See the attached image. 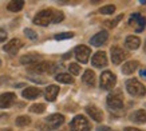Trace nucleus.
I'll return each instance as SVG.
<instances>
[{"label": "nucleus", "mask_w": 146, "mask_h": 131, "mask_svg": "<svg viewBox=\"0 0 146 131\" xmlns=\"http://www.w3.org/2000/svg\"><path fill=\"white\" fill-rule=\"evenodd\" d=\"M126 90L130 95L135 96V98H142V96L146 95L145 86L137 79H129L126 82Z\"/></svg>", "instance_id": "obj_1"}, {"label": "nucleus", "mask_w": 146, "mask_h": 131, "mask_svg": "<svg viewBox=\"0 0 146 131\" xmlns=\"http://www.w3.org/2000/svg\"><path fill=\"white\" fill-rule=\"evenodd\" d=\"M106 102H107V107L111 111H121L123 109V98H122V92L119 90L109 94Z\"/></svg>", "instance_id": "obj_2"}, {"label": "nucleus", "mask_w": 146, "mask_h": 131, "mask_svg": "<svg viewBox=\"0 0 146 131\" xmlns=\"http://www.w3.org/2000/svg\"><path fill=\"white\" fill-rule=\"evenodd\" d=\"M70 128L71 131H90L91 126H90L89 120L84 118L83 115H76L75 118L71 120Z\"/></svg>", "instance_id": "obj_3"}, {"label": "nucleus", "mask_w": 146, "mask_h": 131, "mask_svg": "<svg viewBox=\"0 0 146 131\" xmlns=\"http://www.w3.org/2000/svg\"><path fill=\"white\" fill-rule=\"evenodd\" d=\"M117 83V76L111 71H103L101 75V88L103 90H111Z\"/></svg>", "instance_id": "obj_4"}, {"label": "nucleus", "mask_w": 146, "mask_h": 131, "mask_svg": "<svg viewBox=\"0 0 146 131\" xmlns=\"http://www.w3.org/2000/svg\"><path fill=\"white\" fill-rule=\"evenodd\" d=\"M52 9H43L40 11L35 18H34V23L38 26H48L50 23H52Z\"/></svg>", "instance_id": "obj_5"}, {"label": "nucleus", "mask_w": 146, "mask_h": 131, "mask_svg": "<svg viewBox=\"0 0 146 131\" xmlns=\"http://www.w3.org/2000/svg\"><path fill=\"white\" fill-rule=\"evenodd\" d=\"M129 24L134 27L135 32H142L146 26V19L142 16L141 13H133L129 19Z\"/></svg>", "instance_id": "obj_6"}, {"label": "nucleus", "mask_w": 146, "mask_h": 131, "mask_svg": "<svg viewBox=\"0 0 146 131\" xmlns=\"http://www.w3.org/2000/svg\"><path fill=\"white\" fill-rule=\"evenodd\" d=\"M64 122V116L60 114H52L46 118V123H47V128L48 130H55L58 127H60V124H63Z\"/></svg>", "instance_id": "obj_7"}, {"label": "nucleus", "mask_w": 146, "mask_h": 131, "mask_svg": "<svg viewBox=\"0 0 146 131\" xmlns=\"http://www.w3.org/2000/svg\"><path fill=\"white\" fill-rule=\"evenodd\" d=\"M90 54H91V50L87 46H78L75 48L76 60H79L80 63H87L90 58Z\"/></svg>", "instance_id": "obj_8"}, {"label": "nucleus", "mask_w": 146, "mask_h": 131, "mask_svg": "<svg viewBox=\"0 0 146 131\" xmlns=\"http://www.w3.org/2000/svg\"><path fill=\"white\" fill-rule=\"evenodd\" d=\"M129 56V54L123 51L119 47H113L111 48V60L114 64H119L121 62H123L126 58Z\"/></svg>", "instance_id": "obj_9"}, {"label": "nucleus", "mask_w": 146, "mask_h": 131, "mask_svg": "<svg viewBox=\"0 0 146 131\" xmlns=\"http://www.w3.org/2000/svg\"><path fill=\"white\" fill-rule=\"evenodd\" d=\"M16 95L13 92H4L3 95H0V109H8L15 103Z\"/></svg>", "instance_id": "obj_10"}, {"label": "nucleus", "mask_w": 146, "mask_h": 131, "mask_svg": "<svg viewBox=\"0 0 146 131\" xmlns=\"http://www.w3.org/2000/svg\"><path fill=\"white\" fill-rule=\"evenodd\" d=\"M22 47H23V42H22V40H20V39H12L11 42H8V43L3 47V50H4L5 52L11 54V55H15V54L18 52Z\"/></svg>", "instance_id": "obj_11"}, {"label": "nucleus", "mask_w": 146, "mask_h": 131, "mask_svg": "<svg viewBox=\"0 0 146 131\" xmlns=\"http://www.w3.org/2000/svg\"><path fill=\"white\" fill-rule=\"evenodd\" d=\"M107 39H109V32L107 31H101V32H98L97 35H94L90 39V44L95 46V47H99V46L106 43Z\"/></svg>", "instance_id": "obj_12"}, {"label": "nucleus", "mask_w": 146, "mask_h": 131, "mask_svg": "<svg viewBox=\"0 0 146 131\" xmlns=\"http://www.w3.org/2000/svg\"><path fill=\"white\" fill-rule=\"evenodd\" d=\"M91 64H93L94 67H98V68L106 67V66H107V56H106V54L103 52V51L97 52L93 56V59H91Z\"/></svg>", "instance_id": "obj_13"}, {"label": "nucleus", "mask_w": 146, "mask_h": 131, "mask_svg": "<svg viewBox=\"0 0 146 131\" xmlns=\"http://www.w3.org/2000/svg\"><path fill=\"white\" fill-rule=\"evenodd\" d=\"M51 63H47V62H38L35 64H32L28 70L32 71V72H38V74H42V72H50L51 70Z\"/></svg>", "instance_id": "obj_14"}, {"label": "nucleus", "mask_w": 146, "mask_h": 131, "mask_svg": "<svg viewBox=\"0 0 146 131\" xmlns=\"http://www.w3.org/2000/svg\"><path fill=\"white\" fill-rule=\"evenodd\" d=\"M86 112L89 114L90 116H91V119H94L95 122H102L103 120V114L95 106H87L86 107Z\"/></svg>", "instance_id": "obj_15"}, {"label": "nucleus", "mask_w": 146, "mask_h": 131, "mask_svg": "<svg viewBox=\"0 0 146 131\" xmlns=\"http://www.w3.org/2000/svg\"><path fill=\"white\" fill-rule=\"evenodd\" d=\"M40 90L36 87H27L26 90H23L22 95L23 98H26V99H36V98H39L40 96Z\"/></svg>", "instance_id": "obj_16"}, {"label": "nucleus", "mask_w": 146, "mask_h": 131, "mask_svg": "<svg viewBox=\"0 0 146 131\" xmlns=\"http://www.w3.org/2000/svg\"><path fill=\"white\" fill-rule=\"evenodd\" d=\"M58 94H59V87L58 86H48L44 91V96L48 102H54L56 99Z\"/></svg>", "instance_id": "obj_17"}, {"label": "nucleus", "mask_w": 146, "mask_h": 131, "mask_svg": "<svg viewBox=\"0 0 146 131\" xmlns=\"http://www.w3.org/2000/svg\"><path fill=\"white\" fill-rule=\"evenodd\" d=\"M40 55H38V54H27V55H24V56L20 58V63L22 64H35V63H38V62H40Z\"/></svg>", "instance_id": "obj_18"}, {"label": "nucleus", "mask_w": 146, "mask_h": 131, "mask_svg": "<svg viewBox=\"0 0 146 131\" xmlns=\"http://www.w3.org/2000/svg\"><path fill=\"white\" fill-rule=\"evenodd\" d=\"M139 44H141L139 39H138L137 36H133V35L127 36L126 40H125V47L129 48V50H137L139 47Z\"/></svg>", "instance_id": "obj_19"}, {"label": "nucleus", "mask_w": 146, "mask_h": 131, "mask_svg": "<svg viewBox=\"0 0 146 131\" xmlns=\"http://www.w3.org/2000/svg\"><path fill=\"white\" fill-rule=\"evenodd\" d=\"M137 68H138L137 60H129V62H126L123 64V67H122V72H123L125 75H130V74H133Z\"/></svg>", "instance_id": "obj_20"}, {"label": "nucleus", "mask_w": 146, "mask_h": 131, "mask_svg": "<svg viewBox=\"0 0 146 131\" xmlns=\"http://www.w3.org/2000/svg\"><path fill=\"white\" fill-rule=\"evenodd\" d=\"M131 120L135 123H145L146 122V111L145 110H137L131 115Z\"/></svg>", "instance_id": "obj_21"}, {"label": "nucleus", "mask_w": 146, "mask_h": 131, "mask_svg": "<svg viewBox=\"0 0 146 131\" xmlns=\"http://www.w3.org/2000/svg\"><path fill=\"white\" fill-rule=\"evenodd\" d=\"M23 7H24V1H22V0L9 1L8 5H7L8 11H11V12H19V11H22L23 9Z\"/></svg>", "instance_id": "obj_22"}, {"label": "nucleus", "mask_w": 146, "mask_h": 131, "mask_svg": "<svg viewBox=\"0 0 146 131\" xmlns=\"http://www.w3.org/2000/svg\"><path fill=\"white\" fill-rule=\"evenodd\" d=\"M82 80H83L87 86H94V84H95V74H94L91 70H86Z\"/></svg>", "instance_id": "obj_23"}, {"label": "nucleus", "mask_w": 146, "mask_h": 131, "mask_svg": "<svg viewBox=\"0 0 146 131\" xmlns=\"http://www.w3.org/2000/svg\"><path fill=\"white\" fill-rule=\"evenodd\" d=\"M55 79H56L58 82H60V83H66V84L74 83V78L70 74H58L55 76Z\"/></svg>", "instance_id": "obj_24"}, {"label": "nucleus", "mask_w": 146, "mask_h": 131, "mask_svg": "<svg viewBox=\"0 0 146 131\" xmlns=\"http://www.w3.org/2000/svg\"><path fill=\"white\" fill-rule=\"evenodd\" d=\"M44 110H46L44 103H36V105H34V106L30 107V111L34 112V114H42Z\"/></svg>", "instance_id": "obj_25"}, {"label": "nucleus", "mask_w": 146, "mask_h": 131, "mask_svg": "<svg viewBox=\"0 0 146 131\" xmlns=\"http://www.w3.org/2000/svg\"><path fill=\"white\" fill-rule=\"evenodd\" d=\"M31 123V118L30 116H18L16 118V124L18 126H27V124H30Z\"/></svg>", "instance_id": "obj_26"}, {"label": "nucleus", "mask_w": 146, "mask_h": 131, "mask_svg": "<svg viewBox=\"0 0 146 131\" xmlns=\"http://www.w3.org/2000/svg\"><path fill=\"white\" fill-rule=\"evenodd\" d=\"M74 38V32H62V34H56L55 39L56 40H66V39H71Z\"/></svg>", "instance_id": "obj_27"}, {"label": "nucleus", "mask_w": 146, "mask_h": 131, "mask_svg": "<svg viewBox=\"0 0 146 131\" xmlns=\"http://www.w3.org/2000/svg\"><path fill=\"white\" fill-rule=\"evenodd\" d=\"M114 11H115V5H113V4L105 5V7H102V8L99 9V12L103 13V15H110V13H113Z\"/></svg>", "instance_id": "obj_28"}, {"label": "nucleus", "mask_w": 146, "mask_h": 131, "mask_svg": "<svg viewBox=\"0 0 146 131\" xmlns=\"http://www.w3.org/2000/svg\"><path fill=\"white\" fill-rule=\"evenodd\" d=\"M63 18H64V15L60 11H54L52 12V23H60Z\"/></svg>", "instance_id": "obj_29"}, {"label": "nucleus", "mask_w": 146, "mask_h": 131, "mask_svg": "<svg viewBox=\"0 0 146 131\" xmlns=\"http://www.w3.org/2000/svg\"><path fill=\"white\" fill-rule=\"evenodd\" d=\"M68 70H70V72L72 75H79L80 74V66L76 64V63H72V64H70V67H68Z\"/></svg>", "instance_id": "obj_30"}, {"label": "nucleus", "mask_w": 146, "mask_h": 131, "mask_svg": "<svg viewBox=\"0 0 146 131\" xmlns=\"http://www.w3.org/2000/svg\"><path fill=\"white\" fill-rule=\"evenodd\" d=\"M24 34H26V36L28 39H31V40L38 39V34H36L35 31H32L31 28H26V30H24Z\"/></svg>", "instance_id": "obj_31"}, {"label": "nucleus", "mask_w": 146, "mask_h": 131, "mask_svg": "<svg viewBox=\"0 0 146 131\" xmlns=\"http://www.w3.org/2000/svg\"><path fill=\"white\" fill-rule=\"evenodd\" d=\"M123 18L122 15H119V16H117V18L114 19V20H110V22H105V26L106 27H110V28H113V27H115L118 23L121 22V19Z\"/></svg>", "instance_id": "obj_32"}, {"label": "nucleus", "mask_w": 146, "mask_h": 131, "mask_svg": "<svg viewBox=\"0 0 146 131\" xmlns=\"http://www.w3.org/2000/svg\"><path fill=\"white\" fill-rule=\"evenodd\" d=\"M5 39H7V32H5V30L0 28V43L5 42Z\"/></svg>", "instance_id": "obj_33"}, {"label": "nucleus", "mask_w": 146, "mask_h": 131, "mask_svg": "<svg viewBox=\"0 0 146 131\" xmlns=\"http://www.w3.org/2000/svg\"><path fill=\"white\" fill-rule=\"evenodd\" d=\"M139 75H141V78H146V67L139 71Z\"/></svg>", "instance_id": "obj_34"}, {"label": "nucleus", "mask_w": 146, "mask_h": 131, "mask_svg": "<svg viewBox=\"0 0 146 131\" xmlns=\"http://www.w3.org/2000/svg\"><path fill=\"white\" fill-rule=\"evenodd\" d=\"M125 131H142V130H139V128H134V127H126Z\"/></svg>", "instance_id": "obj_35"}, {"label": "nucleus", "mask_w": 146, "mask_h": 131, "mask_svg": "<svg viewBox=\"0 0 146 131\" xmlns=\"http://www.w3.org/2000/svg\"><path fill=\"white\" fill-rule=\"evenodd\" d=\"M98 131H110V128H109V127H99Z\"/></svg>", "instance_id": "obj_36"}, {"label": "nucleus", "mask_w": 146, "mask_h": 131, "mask_svg": "<svg viewBox=\"0 0 146 131\" xmlns=\"http://www.w3.org/2000/svg\"><path fill=\"white\" fill-rule=\"evenodd\" d=\"M71 56V54H66L64 56H63V59H67V58H70Z\"/></svg>", "instance_id": "obj_37"}, {"label": "nucleus", "mask_w": 146, "mask_h": 131, "mask_svg": "<svg viewBox=\"0 0 146 131\" xmlns=\"http://www.w3.org/2000/svg\"><path fill=\"white\" fill-rule=\"evenodd\" d=\"M4 131H12V130H4Z\"/></svg>", "instance_id": "obj_38"}]
</instances>
